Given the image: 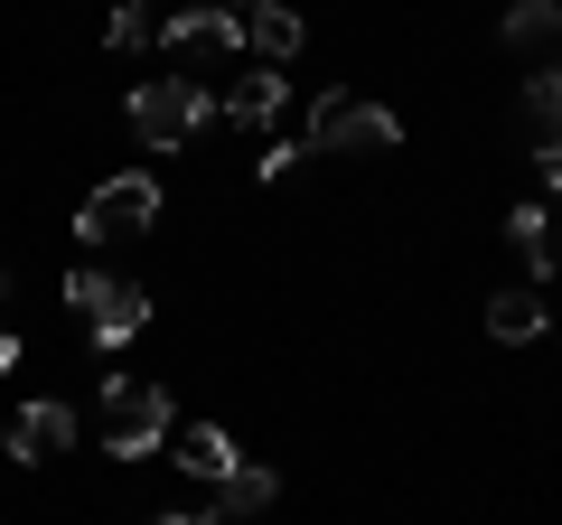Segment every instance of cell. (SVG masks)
<instances>
[{
	"instance_id": "1",
	"label": "cell",
	"mask_w": 562,
	"mask_h": 525,
	"mask_svg": "<svg viewBox=\"0 0 562 525\" xmlns=\"http://www.w3.org/2000/svg\"><path fill=\"white\" fill-rule=\"evenodd\" d=\"M169 394L150 376H103V450L113 460H150V450L169 442Z\"/></svg>"
},
{
	"instance_id": "2",
	"label": "cell",
	"mask_w": 562,
	"mask_h": 525,
	"mask_svg": "<svg viewBox=\"0 0 562 525\" xmlns=\"http://www.w3.org/2000/svg\"><path fill=\"white\" fill-rule=\"evenodd\" d=\"M66 301H76V320L94 328L103 357H113V347H132V338H140V320H150V301H140L122 272H103V262H76V272H66Z\"/></svg>"
},
{
	"instance_id": "3",
	"label": "cell",
	"mask_w": 562,
	"mask_h": 525,
	"mask_svg": "<svg viewBox=\"0 0 562 525\" xmlns=\"http://www.w3.org/2000/svg\"><path fill=\"white\" fill-rule=\"evenodd\" d=\"M310 150H357V160H384L403 150V122L366 94H319L310 103Z\"/></svg>"
},
{
	"instance_id": "4",
	"label": "cell",
	"mask_w": 562,
	"mask_h": 525,
	"mask_svg": "<svg viewBox=\"0 0 562 525\" xmlns=\"http://www.w3.org/2000/svg\"><path fill=\"white\" fill-rule=\"evenodd\" d=\"M198 122H216V103H206L198 76H150V85H132V132H140L150 150H179Z\"/></svg>"
},
{
	"instance_id": "5",
	"label": "cell",
	"mask_w": 562,
	"mask_h": 525,
	"mask_svg": "<svg viewBox=\"0 0 562 525\" xmlns=\"http://www.w3.org/2000/svg\"><path fill=\"white\" fill-rule=\"evenodd\" d=\"M150 216H160V179L122 169V179L85 188V206H76V235H85V244H113V235H140Z\"/></svg>"
},
{
	"instance_id": "6",
	"label": "cell",
	"mask_w": 562,
	"mask_h": 525,
	"mask_svg": "<svg viewBox=\"0 0 562 525\" xmlns=\"http://www.w3.org/2000/svg\"><path fill=\"white\" fill-rule=\"evenodd\" d=\"M169 47H179V57H235V47H244V20L225 10V0H198V10L169 20Z\"/></svg>"
},
{
	"instance_id": "7",
	"label": "cell",
	"mask_w": 562,
	"mask_h": 525,
	"mask_svg": "<svg viewBox=\"0 0 562 525\" xmlns=\"http://www.w3.org/2000/svg\"><path fill=\"white\" fill-rule=\"evenodd\" d=\"M57 450H76V413H66V404H29L20 423H10V460H20V469L57 460Z\"/></svg>"
},
{
	"instance_id": "8",
	"label": "cell",
	"mask_w": 562,
	"mask_h": 525,
	"mask_svg": "<svg viewBox=\"0 0 562 525\" xmlns=\"http://www.w3.org/2000/svg\"><path fill=\"white\" fill-rule=\"evenodd\" d=\"M169 460H179L188 479H206V488H216L225 469H244V460H235V432H225V423H179V432H169Z\"/></svg>"
},
{
	"instance_id": "9",
	"label": "cell",
	"mask_w": 562,
	"mask_h": 525,
	"mask_svg": "<svg viewBox=\"0 0 562 525\" xmlns=\"http://www.w3.org/2000/svg\"><path fill=\"white\" fill-rule=\"evenodd\" d=\"M506 244L525 254V272H535V291L553 282V262H562V244H553V206H535V198H525V206H506Z\"/></svg>"
},
{
	"instance_id": "10",
	"label": "cell",
	"mask_w": 562,
	"mask_h": 525,
	"mask_svg": "<svg viewBox=\"0 0 562 525\" xmlns=\"http://www.w3.org/2000/svg\"><path fill=\"white\" fill-rule=\"evenodd\" d=\"M525 142H535V160H562V66L525 76Z\"/></svg>"
},
{
	"instance_id": "11",
	"label": "cell",
	"mask_w": 562,
	"mask_h": 525,
	"mask_svg": "<svg viewBox=\"0 0 562 525\" xmlns=\"http://www.w3.org/2000/svg\"><path fill=\"white\" fill-rule=\"evenodd\" d=\"M244 38H254V57H262V66H291V57H301V38H310V29H301V10H281V0H262L254 20H244Z\"/></svg>"
},
{
	"instance_id": "12",
	"label": "cell",
	"mask_w": 562,
	"mask_h": 525,
	"mask_svg": "<svg viewBox=\"0 0 562 525\" xmlns=\"http://www.w3.org/2000/svg\"><path fill=\"white\" fill-rule=\"evenodd\" d=\"M487 338H497V347L543 338V291H497V301H487Z\"/></svg>"
},
{
	"instance_id": "13",
	"label": "cell",
	"mask_w": 562,
	"mask_h": 525,
	"mask_svg": "<svg viewBox=\"0 0 562 525\" xmlns=\"http://www.w3.org/2000/svg\"><path fill=\"white\" fill-rule=\"evenodd\" d=\"M281 85H291V76H281V66H262V76H244L235 94L216 103V113H225V122H244V132H262V122L281 113Z\"/></svg>"
},
{
	"instance_id": "14",
	"label": "cell",
	"mask_w": 562,
	"mask_h": 525,
	"mask_svg": "<svg viewBox=\"0 0 562 525\" xmlns=\"http://www.w3.org/2000/svg\"><path fill=\"white\" fill-rule=\"evenodd\" d=\"M272 498H281V479H272V469H254V460L216 479V516H262Z\"/></svg>"
},
{
	"instance_id": "15",
	"label": "cell",
	"mask_w": 562,
	"mask_h": 525,
	"mask_svg": "<svg viewBox=\"0 0 562 525\" xmlns=\"http://www.w3.org/2000/svg\"><path fill=\"white\" fill-rule=\"evenodd\" d=\"M497 38H506V47L562 38V0H516V10H506V20H497Z\"/></svg>"
},
{
	"instance_id": "16",
	"label": "cell",
	"mask_w": 562,
	"mask_h": 525,
	"mask_svg": "<svg viewBox=\"0 0 562 525\" xmlns=\"http://www.w3.org/2000/svg\"><path fill=\"white\" fill-rule=\"evenodd\" d=\"M140 38H150V10H132V0H122L113 20H103V47H122V57H132Z\"/></svg>"
},
{
	"instance_id": "17",
	"label": "cell",
	"mask_w": 562,
	"mask_h": 525,
	"mask_svg": "<svg viewBox=\"0 0 562 525\" xmlns=\"http://www.w3.org/2000/svg\"><path fill=\"white\" fill-rule=\"evenodd\" d=\"M301 150H310V142H272V150H262V160H254V179H272V188H281V179H291V169H301Z\"/></svg>"
},
{
	"instance_id": "18",
	"label": "cell",
	"mask_w": 562,
	"mask_h": 525,
	"mask_svg": "<svg viewBox=\"0 0 562 525\" xmlns=\"http://www.w3.org/2000/svg\"><path fill=\"white\" fill-rule=\"evenodd\" d=\"M10 366H20V338H10V328H0V376H10Z\"/></svg>"
},
{
	"instance_id": "19",
	"label": "cell",
	"mask_w": 562,
	"mask_h": 525,
	"mask_svg": "<svg viewBox=\"0 0 562 525\" xmlns=\"http://www.w3.org/2000/svg\"><path fill=\"white\" fill-rule=\"evenodd\" d=\"M150 525H206V516H150Z\"/></svg>"
},
{
	"instance_id": "20",
	"label": "cell",
	"mask_w": 562,
	"mask_h": 525,
	"mask_svg": "<svg viewBox=\"0 0 562 525\" xmlns=\"http://www.w3.org/2000/svg\"><path fill=\"white\" fill-rule=\"evenodd\" d=\"M225 10H244V20H254V10H262V0H225Z\"/></svg>"
},
{
	"instance_id": "21",
	"label": "cell",
	"mask_w": 562,
	"mask_h": 525,
	"mask_svg": "<svg viewBox=\"0 0 562 525\" xmlns=\"http://www.w3.org/2000/svg\"><path fill=\"white\" fill-rule=\"evenodd\" d=\"M0 301H10V262H0Z\"/></svg>"
},
{
	"instance_id": "22",
	"label": "cell",
	"mask_w": 562,
	"mask_h": 525,
	"mask_svg": "<svg viewBox=\"0 0 562 525\" xmlns=\"http://www.w3.org/2000/svg\"><path fill=\"white\" fill-rule=\"evenodd\" d=\"M132 10H140V0H132Z\"/></svg>"
}]
</instances>
